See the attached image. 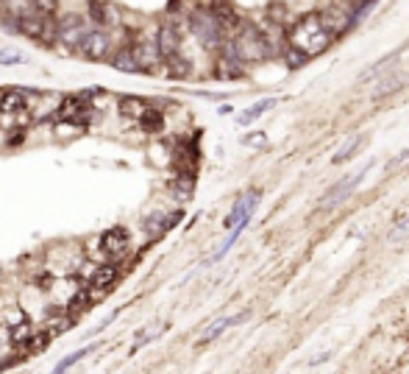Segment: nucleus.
I'll list each match as a JSON object with an SVG mask.
<instances>
[{
	"mask_svg": "<svg viewBox=\"0 0 409 374\" xmlns=\"http://www.w3.org/2000/svg\"><path fill=\"white\" fill-rule=\"evenodd\" d=\"M331 39H334V36L326 31L320 14L312 11V14L301 17V20L287 31V42H290L287 48H292V51H298V53H304V56L309 59V56L323 53V51L331 45Z\"/></svg>",
	"mask_w": 409,
	"mask_h": 374,
	"instance_id": "f257e3e1",
	"label": "nucleus"
},
{
	"mask_svg": "<svg viewBox=\"0 0 409 374\" xmlns=\"http://www.w3.org/2000/svg\"><path fill=\"white\" fill-rule=\"evenodd\" d=\"M228 51V56H234V59H240L243 65L245 62H262V59H267L270 53H273V45H270V39L262 34L256 26H243L237 36L225 45Z\"/></svg>",
	"mask_w": 409,
	"mask_h": 374,
	"instance_id": "f03ea898",
	"label": "nucleus"
},
{
	"mask_svg": "<svg viewBox=\"0 0 409 374\" xmlns=\"http://www.w3.org/2000/svg\"><path fill=\"white\" fill-rule=\"evenodd\" d=\"M189 31L209 51H215V48L223 45V26L218 23V17L212 14V9H195L189 14Z\"/></svg>",
	"mask_w": 409,
	"mask_h": 374,
	"instance_id": "7ed1b4c3",
	"label": "nucleus"
},
{
	"mask_svg": "<svg viewBox=\"0 0 409 374\" xmlns=\"http://www.w3.org/2000/svg\"><path fill=\"white\" fill-rule=\"evenodd\" d=\"M368 170H371V162H368V165H362L356 173H351V176H346V179H340V182H337V185H334V187L320 199V209H331V207H337L340 202H346L348 196L359 187V182L365 179V173H368Z\"/></svg>",
	"mask_w": 409,
	"mask_h": 374,
	"instance_id": "20e7f679",
	"label": "nucleus"
},
{
	"mask_svg": "<svg viewBox=\"0 0 409 374\" xmlns=\"http://www.w3.org/2000/svg\"><path fill=\"white\" fill-rule=\"evenodd\" d=\"M78 51L87 56V59H92V62H100V59H109V53H112V36L106 34L103 28H87V34L81 36V42H78Z\"/></svg>",
	"mask_w": 409,
	"mask_h": 374,
	"instance_id": "39448f33",
	"label": "nucleus"
},
{
	"mask_svg": "<svg viewBox=\"0 0 409 374\" xmlns=\"http://www.w3.org/2000/svg\"><path fill=\"white\" fill-rule=\"evenodd\" d=\"M84 34H87V20L81 14H67L62 20H56V42H62L64 48L75 51Z\"/></svg>",
	"mask_w": 409,
	"mask_h": 374,
	"instance_id": "423d86ee",
	"label": "nucleus"
},
{
	"mask_svg": "<svg viewBox=\"0 0 409 374\" xmlns=\"http://www.w3.org/2000/svg\"><path fill=\"white\" fill-rule=\"evenodd\" d=\"M256 207H259V190L251 187V190H245V193L237 199V204L231 207L228 218L223 221V227H225V229H231V227H237V224H243V221H245V224H251Z\"/></svg>",
	"mask_w": 409,
	"mask_h": 374,
	"instance_id": "0eeeda50",
	"label": "nucleus"
},
{
	"mask_svg": "<svg viewBox=\"0 0 409 374\" xmlns=\"http://www.w3.org/2000/svg\"><path fill=\"white\" fill-rule=\"evenodd\" d=\"M156 48L161 59H167V62L176 59L179 51H181V31H179L173 23H164L156 34Z\"/></svg>",
	"mask_w": 409,
	"mask_h": 374,
	"instance_id": "6e6552de",
	"label": "nucleus"
},
{
	"mask_svg": "<svg viewBox=\"0 0 409 374\" xmlns=\"http://www.w3.org/2000/svg\"><path fill=\"white\" fill-rule=\"evenodd\" d=\"M90 115H92V112L87 109V98H84V95L64 98L62 106H59V112H56V118H59L62 123H67V120H70V123H75V120H78L81 126L90 120Z\"/></svg>",
	"mask_w": 409,
	"mask_h": 374,
	"instance_id": "1a4fd4ad",
	"label": "nucleus"
},
{
	"mask_svg": "<svg viewBox=\"0 0 409 374\" xmlns=\"http://www.w3.org/2000/svg\"><path fill=\"white\" fill-rule=\"evenodd\" d=\"M28 95H36V90H3L0 95V115H17L28 109Z\"/></svg>",
	"mask_w": 409,
	"mask_h": 374,
	"instance_id": "9d476101",
	"label": "nucleus"
},
{
	"mask_svg": "<svg viewBox=\"0 0 409 374\" xmlns=\"http://www.w3.org/2000/svg\"><path fill=\"white\" fill-rule=\"evenodd\" d=\"M100 246H103V251L106 254H112V257H123L128 251V232L123 227H112V229H106L103 235H100Z\"/></svg>",
	"mask_w": 409,
	"mask_h": 374,
	"instance_id": "9b49d317",
	"label": "nucleus"
},
{
	"mask_svg": "<svg viewBox=\"0 0 409 374\" xmlns=\"http://www.w3.org/2000/svg\"><path fill=\"white\" fill-rule=\"evenodd\" d=\"M117 276H120V269L115 266V263H106V266H97L90 276V288L92 291H109L115 282H117Z\"/></svg>",
	"mask_w": 409,
	"mask_h": 374,
	"instance_id": "f8f14e48",
	"label": "nucleus"
},
{
	"mask_svg": "<svg viewBox=\"0 0 409 374\" xmlns=\"http://www.w3.org/2000/svg\"><path fill=\"white\" fill-rule=\"evenodd\" d=\"M117 20V14H115V9L109 6V3H103V0H90V23L97 26V28H106V26H112Z\"/></svg>",
	"mask_w": 409,
	"mask_h": 374,
	"instance_id": "ddd939ff",
	"label": "nucleus"
},
{
	"mask_svg": "<svg viewBox=\"0 0 409 374\" xmlns=\"http://www.w3.org/2000/svg\"><path fill=\"white\" fill-rule=\"evenodd\" d=\"M109 62H112V68H115V70H120V73H128V76L145 73V70H142V65L137 62V56H134V51H131V48H120V51H117V53H115Z\"/></svg>",
	"mask_w": 409,
	"mask_h": 374,
	"instance_id": "4468645a",
	"label": "nucleus"
},
{
	"mask_svg": "<svg viewBox=\"0 0 409 374\" xmlns=\"http://www.w3.org/2000/svg\"><path fill=\"white\" fill-rule=\"evenodd\" d=\"M131 51H134L137 62L142 65V70H145V73H148V68H154V65H159V62H161L156 42H139V45H134Z\"/></svg>",
	"mask_w": 409,
	"mask_h": 374,
	"instance_id": "2eb2a0df",
	"label": "nucleus"
},
{
	"mask_svg": "<svg viewBox=\"0 0 409 374\" xmlns=\"http://www.w3.org/2000/svg\"><path fill=\"white\" fill-rule=\"evenodd\" d=\"M245 318H248V313H240V316H228V318H218V321H215V324H212V327H209V330L201 336V341H203V343H209V341L221 338V336L225 333V330H228V327H234V324H243Z\"/></svg>",
	"mask_w": 409,
	"mask_h": 374,
	"instance_id": "dca6fc26",
	"label": "nucleus"
},
{
	"mask_svg": "<svg viewBox=\"0 0 409 374\" xmlns=\"http://www.w3.org/2000/svg\"><path fill=\"white\" fill-rule=\"evenodd\" d=\"M276 103H279L276 98H262V101H256L253 106H248V109H245V112L237 118V123H240V126H251L253 120H259V118H262L265 112H270Z\"/></svg>",
	"mask_w": 409,
	"mask_h": 374,
	"instance_id": "f3484780",
	"label": "nucleus"
},
{
	"mask_svg": "<svg viewBox=\"0 0 409 374\" xmlns=\"http://www.w3.org/2000/svg\"><path fill=\"white\" fill-rule=\"evenodd\" d=\"M365 145V135H356V137H351V142H346L334 157H331V165H343V162H348L359 148Z\"/></svg>",
	"mask_w": 409,
	"mask_h": 374,
	"instance_id": "a211bd4d",
	"label": "nucleus"
},
{
	"mask_svg": "<svg viewBox=\"0 0 409 374\" xmlns=\"http://www.w3.org/2000/svg\"><path fill=\"white\" fill-rule=\"evenodd\" d=\"M31 338H33V327L28 321H20V324L11 330V343L17 346L20 355H26V346H28V341Z\"/></svg>",
	"mask_w": 409,
	"mask_h": 374,
	"instance_id": "6ab92c4d",
	"label": "nucleus"
},
{
	"mask_svg": "<svg viewBox=\"0 0 409 374\" xmlns=\"http://www.w3.org/2000/svg\"><path fill=\"white\" fill-rule=\"evenodd\" d=\"M117 109H120V115H123V118H139V115H142V109H145V103L139 101V98H134V95H126V98H120Z\"/></svg>",
	"mask_w": 409,
	"mask_h": 374,
	"instance_id": "aec40b11",
	"label": "nucleus"
},
{
	"mask_svg": "<svg viewBox=\"0 0 409 374\" xmlns=\"http://www.w3.org/2000/svg\"><path fill=\"white\" fill-rule=\"evenodd\" d=\"M221 78H243V62L240 59H234V56H223L221 59Z\"/></svg>",
	"mask_w": 409,
	"mask_h": 374,
	"instance_id": "412c9836",
	"label": "nucleus"
},
{
	"mask_svg": "<svg viewBox=\"0 0 409 374\" xmlns=\"http://www.w3.org/2000/svg\"><path fill=\"white\" fill-rule=\"evenodd\" d=\"M139 126H142L145 132H159V129H161V112H156V109H142Z\"/></svg>",
	"mask_w": 409,
	"mask_h": 374,
	"instance_id": "4be33fe9",
	"label": "nucleus"
},
{
	"mask_svg": "<svg viewBox=\"0 0 409 374\" xmlns=\"http://www.w3.org/2000/svg\"><path fill=\"white\" fill-rule=\"evenodd\" d=\"M92 349H95V346H84V349H78V352H73V355H67L64 360H59V363H56V369H53V372H56V374L67 372V369H70V366H75V363H78L81 358H87V355H90Z\"/></svg>",
	"mask_w": 409,
	"mask_h": 374,
	"instance_id": "5701e85b",
	"label": "nucleus"
},
{
	"mask_svg": "<svg viewBox=\"0 0 409 374\" xmlns=\"http://www.w3.org/2000/svg\"><path fill=\"white\" fill-rule=\"evenodd\" d=\"M92 302V296H90V291H78V294H73V299L67 302V313H81V310H87Z\"/></svg>",
	"mask_w": 409,
	"mask_h": 374,
	"instance_id": "b1692460",
	"label": "nucleus"
},
{
	"mask_svg": "<svg viewBox=\"0 0 409 374\" xmlns=\"http://www.w3.org/2000/svg\"><path fill=\"white\" fill-rule=\"evenodd\" d=\"M0 26H3V31L6 34H20V14H14V11H6V14H0Z\"/></svg>",
	"mask_w": 409,
	"mask_h": 374,
	"instance_id": "393cba45",
	"label": "nucleus"
},
{
	"mask_svg": "<svg viewBox=\"0 0 409 374\" xmlns=\"http://www.w3.org/2000/svg\"><path fill=\"white\" fill-rule=\"evenodd\" d=\"M409 238V215L390 232V240H407Z\"/></svg>",
	"mask_w": 409,
	"mask_h": 374,
	"instance_id": "a878e982",
	"label": "nucleus"
},
{
	"mask_svg": "<svg viewBox=\"0 0 409 374\" xmlns=\"http://www.w3.org/2000/svg\"><path fill=\"white\" fill-rule=\"evenodd\" d=\"M20 62H26V56L11 53V51H0V65H20Z\"/></svg>",
	"mask_w": 409,
	"mask_h": 374,
	"instance_id": "bb28decb",
	"label": "nucleus"
},
{
	"mask_svg": "<svg viewBox=\"0 0 409 374\" xmlns=\"http://www.w3.org/2000/svg\"><path fill=\"white\" fill-rule=\"evenodd\" d=\"M265 137H267L265 132H253V135H248L243 142H245V145H265Z\"/></svg>",
	"mask_w": 409,
	"mask_h": 374,
	"instance_id": "cd10ccee",
	"label": "nucleus"
},
{
	"mask_svg": "<svg viewBox=\"0 0 409 374\" xmlns=\"http://www.w3.org/2000/svg\"><path fill=\"white\" fill-rule=\"evenodd\" d=\"M23 137H26V132H23V129L11 132V137H9V145H20V142H23Z\"/></svg>",
	"mask_w": 409,
	"mask_h": 374,
	"instance_id": "c85d7f7f",
	"label": "nucleus"
},
{
	"mask_svg": "<svg viewBox=\"0 0 409 374\" xmlns=\"http://www.w3.org/2000/svg\"><path fill=\"white\" fill-rule=\"evenodd\" d=\"M323 360H329V352H326V355H317L315 360H309V366H320Z\"/></svg>",
	"mask_w": 409,
	"mask_h": 374,
	"instance_id": "c756f323",
	"label": "nucleus"
},
{
	"mask_svg": "<svg viewBox=\"0 0 409 374\" xmlns=\"http://www.w3.org/2000/svg\"><path fill=\"white\" fill-rule=\"evenodd\" d=\"M3 3H6V0H0V6H3Z\"/></svg>",
	"mask_w": 409,
	"mask_h": 374,
	"instance_id": "7c9ffc66",
	"label": "nucleus"
}]
</instances>
